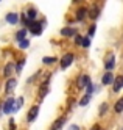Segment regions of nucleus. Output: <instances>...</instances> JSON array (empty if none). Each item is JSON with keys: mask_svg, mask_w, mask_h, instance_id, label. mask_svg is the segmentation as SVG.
I'll return each instance as SVG.
<instances>
[{"mask_svg": "<svg viewBox=\"0 0 123 130\" xmlns=\"http://www.w3.org/2000/svg\"><path fill=\"white\" fill-rule=\"evenodd\" d=\"M72 2H73V3H78V2H80V0H72Z\"/></svg>", "mask_w": 123, "mask_h": 130, "instance_id": "nucleus-33", "label": "nucleus"}, {"mask_svg": "<svg viewBox=\"0 0 123 130\" xmlns=\"http://www.w3.org/2000/svg\"><path fill=\"white\" fill-rule=\"evenodd\" d=\"M89 83H92V82H90V77L87 75V74L80 75V78H78V88H86Z\"/></svg>", "mask_w": 123, "mask_h": 130, "instance_id": "nucleus-12", "label": "nucleus"}, {"mask_svg": "<svg viewBox=\"0 0 123 130\" xmlns=\"http://www.w3.org/2000/svg\"><path fill=\"white\" fill-rule=\"evenodd\" d=\"M5 21H6L8 24L14 25V24H17V22H19V14H17V13H8V14H6V17H5Z\"/></svg>", "mask_w": 123, "mask_h": 130, "instance_id": "nucleus-15", "label": "nucleus"}, {"mask_svg": "<svg viewBox=\"0 0 123 130\" xmlns=\"http://www.w3.org/2000/svg\"><path fill=\"white\" fill-rule=\"evenodd\" d=\"M23 102H25V99H23V97H19V99H16V102H14V111H13V113H17V111L22 108Z\"/></svg>", "mask_w": 123, "mask_h": 130, "instance_id": "nucleus-18", "label": "nucleus"}, {"mask_svg": "<svg viewBox=\"0 0 123 130\" xmlns=\"http://www.w3.org/2000/svg\"><path fill=\"white\" fill-rule=\"evenodd\" d=\"M108 107H109V105L106 104V102H103V104L100 105V110H98V115H100V116H105V115H106V111H108Z\"/></svg>", "mask_w": 123, "mask_h": 130, "instance_id": "nucleus-25", "label": "nucleus"}, {"mask_svg": "<svg viewBox=\"0 0 123 130\" xmlns=\"http://www.w3.org/2000/svg\"><path fill=\"white\" fill-rule=\"evenodd\" d=\"M121 130H123V128H121Z\"/></svg>", "mask_w": 123, "mask_h": 130, "instance_id": "nucleus-35", "label": "nucleus"}, {"mask_svg": "<svg viewBox=\"0 0 123 130\" xmlns=\"http://www.w3.org/2000/svg\"><path fill=\"white\" fill-rule=\"evenodd\" d=\"M2 113H3V105L0 104V116H2Z\"/></svg>", "mask_w": 123, "mask_h": 130, "instance_id": "nucleus-32", "label": "nucleus"}, {"mask_svg": "<svg viewBox=\"0 0 123 130\" xmlns=\"http://www.w3.org/2000/svg\"><path fill=\"white\" fill-rule=\"evenodd\" d=\"M47 92H48V82H42V85L39 88V92H37V96H39L41 100L47 96Z\"/></svg>", "mask_w": 123, "mask_h": 130, "instance_id": "nucleus-14", "label": "nucleus"}, {"mask_svg": "<svg viewBox=\"0 0 123 130\" xmlns=\"http://www.w3.org/2000/svg\"><path fill=\"white\" fill-rule=\"evenodd\" d=\"M16 86H17V80H16V78H11V77H8V80H6V85H5V91H6V94H9V92H13Z\"/></svg>", "mask_w": 123, "mask_h": 130, "instance_id": "nucleus-10", "label": "nucleus"}, {"mask_svg": "<svg viewBox=\"0 0 123 130\" xmlns=\"http://www.w3.org/2000/svg\"><path fill=\"white\" fill-rule=\"evenodd\" d=\"M90 97H92V94H89V92H86V94L83 96V99L80 100V105H81V107H84V105H87L89 102H90Z\"/></svg>", "mask_w": 123, "mask_h": 130, "instance_id": "nucleus-21", "label": "nucleus"}, {"mask_svg": "<svg viewBox=\"0 0 123 130\" xmlns=\"http://www.w3.org/2000/svg\"><path fill=\"white\" fill-rule=\"evenodd\" d=\"M114 66H115V57L111 53V55H108V57H106L105 69H106V71H112V69H114Z\"/></svg>", "mask_w": 123, "mask_h": 130, "instance_id": "nucleus-11", "label": "nucleus"}, {"mask_svg": "<svg viewBox=\"0 0 123 130\" xmlns=\"http://www.w3.org/2000/svg\"><path fill=\"white\" fill-rule=\"evenodd\" d=\"M0 2H2V0H0Z\"/></svg>", "mask_w": 123, "mask_h": 130, "instance_id": "nucleus-34", "label": "nucleus"}, {"mask_svg": "<svg viewBox=\"0 0 123 130\" xmlns=\"http://www.w3.org/2000/svg\"><path fill=\"white\" fill-rule=\"evenodd\" d=\"M95 31H97V25H95V24H92V25L89 27V30H87V36L90 38V36L95 35Z\"/></svg>", "mask_w": 123, "mask_h": 130, "instance_id": "nucleus-27", "label": "nucleus"}, {"mask_svg": "<svg viewBox=\"0 0 123 130\" xmlns=\"http://www.w3.org/2000/svg\"><path fill=\"white\" fill-rule=\"evenodd\" d=\"M87 17V6H80L77 10V22H83Z\"/></svg>", "mask_w": 123, "mask_h": 130, "instance_id": "nucleus-9", "label": "nucleus"}, {"mask_svg": "<svg viewBox=\"0 0 123 130\" xmlns=\"http://www.w3.org/2000/svg\"><path fill=\"white\" fill-rule=\"evenodd\" d=\"M19 22H22V25L28 28V25H30V22H31V21L27 17V14H23V13H22V16H19Z\"/></svg>", "mask_w": 123, "mask_h": 130, "instance_id": "nucleus-20", "label": "nucleus"}, {"mask_svg": "<svg viewBox=\"0 0 123 130\" xmlns=\"http://www.w3.org/2000/svg\"><path fill=\"white\" fill-rule=\"evenodd\" d=\"M121 88H123V75H117L112 82V89H114V92H120Z\"/></svg>", "mask_w": 123, "mask_h": 130, "instance_id": "nucleus-7", "label": "nucleus"}, {"mask_svg": "<svg viewBox=\"0 0 123 130\" xmlns=\"http://www.w3.org/2000/svg\"><path fill=\"white\" fill-rule=\"evenodd\" d=\"M27 17L30 21H34L36 17H37V11L34 10V8H30V10H28V13H27Z\"/></svg>", "mask_w": 123, "mask_h": 130, "instance_id": "nucleus-22", "label": "nucleus"}, {"mask_svg": "<svg viewBox=\"0 0 123 130\" xmlns=\"http://www.w3.org/2000/svg\"><path fill=\"white\" fill-rule=\"evenodd\" d=\"M75 35H77V30L72 28V27H64L61 30V36H64V38H72Z\"/></svg>", "mask_w": 123, "mask_h": 130, "instance_id": "nucleus-13", "label": "nucleus"}, {"mask_svg": "<svg viewBox=\"0 0 123 130\" xmlns=\"http://www.w3.org/2000/svg\"><path fill=\"white\" fill-rule=\"evenodd\" d=\"M114 74H112V71H106L105 74H103V77H101V83L105 86H108V85H112V82H114Z\"/></svg>", "mask_w": 123, "mask_h": 130, "instance_id": "nucleus-5", "label": "nucleus"}, {"mask_svg": "<svg viewBox=\"0 0 123 130\" xmlns=\"http://www.w3.org/2000/svg\"><path fill=\"white\" fill-rule=\"evenodd\" d=\"M81 41H83V36L81 35H75V44L81 47Z\"/></svg>", "mask_w": 123, "mask_h": 130, "instance_id": "nucleus-29", "label": "nucleus"}, {"mask_svg": "<svg viewBox=\"0 0 123 130\" xmlns=\"http://www.w3.org/2000/svg\"><path fill=\"white\" fill-rule=\"evenodd\" d=\"M44 25L45 22H39V21H31L30 25H28V30L31 31V35H36V36H41L42 35V30H44Z\"/></svg>", "mask_w": 123, "mask_h": 130, "instance_id": "nucleus-1", "label": "nucleus"}, {"mask_svg": "<svg viewBox=\"0 0 123 130\" xmlns=\"http://www.w3.org/2000/svg\"><path fill=\"white\" fill-rule=\"evenodd\" d=\"M87 16L90 17L92 21H97V17L100 16V8L97 5H93V6H89L87 8Z\"/></svg>", "mask_w": 123, "mask_h": 130, "instance_id": "nucleus-8", "label": "nucleus"}, {"mask_svg": "<svg viewBox=\"0 0 123 130\" xmlns=\"http://www.w3.org/2000/svg\"><path fill=\"white\" fill-rule=\"evenodd\" d=\"M28 45H30V41H28V39L19 41V47H20V49H28Z\"/></svg>", "mask_w": 123, "mask_h": 130, "instance_id": "nucleus-28", "label": "nucleus"}, {"mask_svg": "<svg viewBox=\"0 0 123 130\" xmlns=\"http://www.w3.org/2000/svg\"><path fill=\"white\" fill-rule=\"evenodd\" d=\"M114 111H115V113H121V111H123V97H121V99H118V100L115 102V105H114Z\"/></svg>", "mask_w": 123, "mask_h": 130, "instance_id": "nucleus-19", "label": "nucleus"}, {"mask_svg": "<svg viewBox=\"0 0 123 130\" xmlns=\"http://www.w3.org/2000/svg\"><path fill=\"white\" fill-rule=\"evenodd\" d=\"M73 60H75V55L73 53H65L62 58H59V66H61V69H67L69 66H72Z\"/></svg>", "mask_w": 123, "mask_h": 130, "instance_id": "nucleus-2", "label": "nucleus"}, {"mask_svg": "<svg viewBox=\"0 0 123 130\" xmlns=\"http://www.w3.org/2000/svg\"><path fill=\"white\" fill-rule=\"evenodd\" d=\"M23 66H25V60L22 58L20 61H19L16 66H14V72H17V74H20L22 72V69H23Z\"/></svg>", "mask_w": 123, "mask_h": 130, "instance_id": "nucleus-23", "label": "nucleus"}, {"mask_svg": "<svg viewBox=\"0 0 123 130\" xmlns=\"http://www.w3.org/2000/svg\"><path fill=\"white\" fill-rule=\"evenodd\" d=\"M90 130H101V127H100L98 124H95V125H93V127H92Z\"/></svg>", "mask_w": 123, "mask_h": 130, "instance_id": "nucleus-31", "label": "nucleus"}, {"mask_svg": "<svg viewBox=\"0 0 123 130\" xmlns=\"http://www.w3.org/2000/svg\"><path fill=\"white\" fill-rule=\"evenodd\" d=\"M37 115H39V107L37 105H33L31 108H30V111H28V115H27V122H34L36 121V118H37Z\"/></svg>", "mask_w": 123, "mask_h": 130, "instance_id": "nucleus-4", "label": "nucleus"}, {"mask_svg": "<svg viewBox=\"0 0 123 130\" xmlns=\"http://www.w3.org/2000/svg\"><path fill=\"white\" fill-rule=\"evenodd\" d=\"M14 102H16V99H14L13 96H9V97L5 100V104H2V105H3V113H5V115H9V113H13V111H14Z\"/></svg>", "mask_w": 123, "mask_h": 130, "instance_id": "nucleus-3", "label": "nucleus"}, {"mask_svg": "<svg viewBox=\"0 0 123 130\" xmlns=\"http://www.w3.org/2000/svg\"><path fill=\"white\" fill-rule=\"evenodd\" d=\"M56 61H58V58H55V57H45V58H42V63L44 64H53Z\"/></svg>", "mask_w": 123, "mask_h": 130, "instance_id": "nucleus-26", "label": "nucleus"}, {"mask_svg": "<svg viewBox=\"0 0 123 130\" xmlns=\"http://www.w3.org/2000/svg\"><path fill=\"white\" fill-rule=\"evenodd\" d=\"M27 33H28V28H27V27H23L22 30H19V31L16 33V39H17V41H22V39H25Z\"/></svg>", "mask_w": 123, "mask_h": 130, "instance_id": "nucleus-17", "label": "nucleus"}, {"mask_svg": "<svg viewBox=\"0 0 123 130\" xmlns=\"http://www.w3.org/2000/svg\"><path fill=\"white\" fill-rule=\"evenodd\" d=\"M65 121H67V118H65V116H61L58 119H55V122L50 125V130H61L64 127V124H65Z\"/></svg>", "mask_w": 123, "mask_h": 130, "instance_id": "nucleus-6", "label": "nucleus"}, {"mask_svg": "<svg viewBox=\"0 0 123 130\" xmlns=\"http://www.w3.org/2000/svg\"><path fill=\"white\" fill-rule=\"evenodd\" d=\"M69 130H81V127H80V125H77V124H72V125L69 127Z\"/></svg>", "mask_w": 123, "mask_h": 130, "instance_id": "nucleus-30", "label": "nucleus"}, {"mask_svg": "<svg viewBox=\"0 0 123 130\" xmlns=\"http://www.w3.org/2000/svg\"><path fill=\"white\" fill-rule=\"evenodd\" d=\"M14 72V64L13 63H8L5 66V71H3V75L5 77H11V74Z\"/></svg>", "mask_w": 123, "mask_h": 130, "instance_id": "nucleus-16", "label": "nucleus"}, {"mask_svg": "<svg viewBox=\"0 0 123 130\" xmlns=\"http://www.w3.org/2000/svg\"><path fill=\"white\" fill-rule=\"evenodd\" d=\"M81 47H84V49H89L90 47V38H89V36H83Z\"/></svg>", "mask_w": 123, "mask_h": 130, "instance_id": "nucleus-24", "label": "nucleus"}]
</instances>
